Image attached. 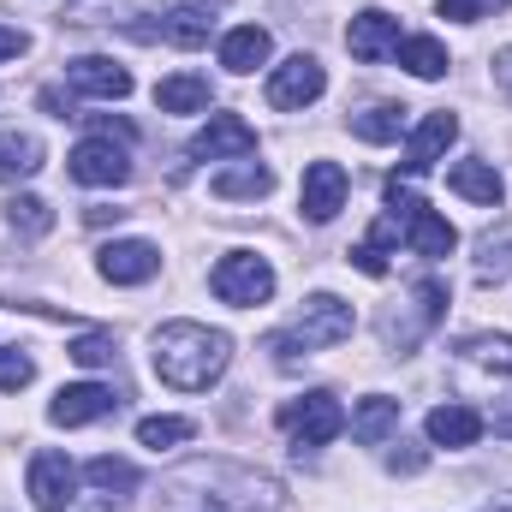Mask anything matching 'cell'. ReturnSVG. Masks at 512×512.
Listing matches in <instances>:
<instances>
[{"label": "cell", "instance_id": "obj_36", "mask_svg": "<svg viewBox=\"0 0 512 512\" xmlns=\"http://www.w3.org/2000/svg\"><path fill=\"white\" fill-rule=\"evenodd\" d=\"M441 18H453V24H477L483 12H477V0H441Z\"/></svg>", "mask_w": 512, "mask_h": 512}, {"label": "cell", "instance_id": "obj_40", "mask_svg": "<svg viewBox=\"0 0 512 512\" xmlns=\"http://www.w3.org/2000/svg\"><path fill=\"white\" fill-rule=\"evenodd\" d=\"M120 215H126V209H90L84 221H90V227H108V221H120Z\"/></svg>", "mask_w": 512, "mask_h": 512}, {"label": "cell", "instance_id": "obj_33", "mask_svg": "<svg viewBox=\"0 0 512 512\" xmlns=\"http://www.w3.org/2000/svg\"><path fill=\"white\" fill-rule=\"evenodd\" d=\"M90 483H96V489H137V471H131L126 459L102 453V459H90Z\"/></svg>", "mask_w": 512, "mask_h": 512}, {"label": "cell", "instance_id": "obj_17", "mask_svg": "<svg viewBox=\"0 0 512 512\" xmlns=\"http://www.w3.org/2000/svg\"><path fill=\"white\" fill-rule=\"evenodd\" d=\"M405 239H411V251L417 256H453V245H459V233H453L429 203L405 209Z\"/></svg>", "mask_w": 512, "mask_h": 512}, {"label": "cell", "instance_id": "obj_8", "mask_svg": "<svg viewBox=\"0 0 512 512\" xmlns=\"http://www.w3.org/2000/svg\"><path fill=\"white\" fill-rule=\"evenodd\" d=\"M30 501L42 512H60L78 501V471H72L66 453H36L30 459Z\"/></svg>", "mask_w": 512, "mask_h": 512}, {"label": "cell", "instance_id": "obj_11", "mask_svg": "<svg viewBox=\"0 0 512 512\" xmlns=\"http://www.w3.org/2000/svg\"><path fill=\"white\" fill-rule=\"evenodd\" d=\"M108 411H120V393H114V387H96V382L60 387V393H54V405H48V417H54L60 429L96 423V417H108Z\"/></svg>", "mask_w": 512, "mask_h": 512}, {"label": "cell", "instance_id": "obj_27", "mask_svg": "<svg viewBox=\"0 0 512 512\" xmlns=\"http://www.w3.org/2000/svg\"><path fill=\"white\" fill-rule=\"evenodd\" d=\"M459 358L465 364H483L495 376H512V340L507 334H471V340H459Z\"/></svg>", "mask_w": 512, "mask_h": 512}, {"label": "cell", "instance_id": "obj_9", "mask_svg": "<svg viewBox=\"0 0 512 512\" xmlns=\"http://www.w3.org/2000/svg\"><path fill=\"white\" fill-rule=\"evenodd\" d=\"M298 203H304V215H310L316 227L334 221L340 203H346V167H340V161H310V167H304V185H298Z\"/></svg>", "mask_w": 512, "mask_h": 512}, {"label": "cell", "instance_id": "obj_23", "mask_svg": "<svg viewBox=\"0 0 512 512\" xmlns=\"http://www.w3.org/2000/svg\"><path fill=\"white\" fill-rule=\"evenodd\" d=\"M30 173H42V143L24 131H0V185H18Z\"/></svg>", "mask_w": 512, "mask_h": 512}, {"label": "cell", "instance_id": "obj_39", "mask_svg": "<svg viewBox=\"0 0 512 512\" xmlns=\"http://www.w3.org/2000/svg\"><path fill=\"white\" fill-rule=\"evenodd\" d=\"M495 84L507 90V102H512V48H501V54H495Z\"/></svg>", "mask_w": 512, "mask_h": 512}, {"label": "cell", "instance_id": "obj_43", "mask_svg": "<svg viewBox=\"0 0 512 512\" xmlns=\"http://www.w3.org/2000/svg\"><path fill=\"white\" fill-rule=\"evenodd\" d=\"M501 512H512V501H507V507H501Z\"/></svg>", "mask_w": 512, "mask_h": 512}, {"label": "cell", "instance_id": "obj_4", "mask_svg": "<svg viewBox=\"0 0 512 512\" xmlns=\"http://www.w3.org/2000/svg\"><path fill=\"white\" fill-rule=\"evenodd\" d=\"M280 429L298 441V447H328L340 429H346V411L334 393H304V399H286L280 405Z\"/></svg>", "mask_w": 512, "mask_h": 512}, {"label": "cell", "instance_id": "obj_7", "mask_svg": "<svg viewBox=\"0 0 512 512\" xmlns=\"http://www.w3.org/2000/svg\"><path fill=\"white\" fill-rule=\"evenodd\" d=\"M96 268H102V280H114V286H143V280H155L161 251H155L149 239H114V245L96 251Z\"/></svg>", "mask_w": 512, "mask_h": 512}, {"label": "cell", "instance_id": "obj_30", "mask_svg": "<svg viewBox=\"0 0 512 512\" xmlns=\"http://www.w3.org/2000/svg\"><path fill=\"white\" fill-rule=\"evenodd\" d=\"M137 441H143L149 453H167V447L191 441V423H185V417H143V423H137Z\"/></svg>", "mask_w": 512, "mask_h": 512}, {"label": "cell", "instance_id": "obj_1", "mask_svg": "<svg viewBox=\"0 0 512 512\" xmlns=\"http://www.w3.org/2000/svg\"><path fill=\"white\" fill-rule=\"evenodd\" d=\"M227 358H233V340L221 328H203V322H161L155 328V376L179 393L215 387Z\"/></svg>", "mask_w": 512, "mask_h": 512}, {"label": "cell", "instance_id": "obj_41", "mask_svg": "<svg viewBox=\"0 0 512 512\" xmlns=\"http://www.w3.org/2000/svg\"><path fill=\"white\" fill-rule=\"evenodd\" d=\"M501 6H512V0H477V12L489 18V12H501Z\"/></svg>", "mask_w": 512, "mask_h": 512}, {"label": "cell", "instance_id": "obj_38", "mask_svg": "<svg viewBox=\"0 0 512 512\" xmlns=\"http://www.w3.org/2000/svg\"><path fill=\"white\" fill-rule=\"evenodd\" d=\"M96 126H102V137H120V143H137V126H131V120H114V114H102Z\"/></svg>", "mask_w": 512, "mask_h": 512}, {"label": "cell", "instance_id": "obj_24", "mask_svg": "<svg viewBox=\"0 0 512 512\" xmlns=\"http://www.w3.org/2000/svg\"><path fill=\"white\" fill-rule=\"evenodd\" d=\"M393 429H399V399H382V393H376V399H364V405L352 411V435H358L364 447H382Z\"/></svg>", "mask_w": 512, "mask_h": 512}, {"label": "cell", "instance_id": "obj_21", "mask_svg": "<svg viewBox=\"0 0 512 512\" xmlns=\"http://www.w3.org/2000/svg\"><path fill=\"white\" fill-rule=\"evenodd\" d=\"M483 435V417L471 405H435L429 411V441L435 447H471Z\"/></svg>", "mask_w": 512, "mask_h": 512}, {"label": "cell", "instance_id": "obj_2", "mask_svg": "<svg viewBox=\"0 0 512 512\" xmlns=\"http://www.w3.org/2000/svg\"><path fill=\"white\" fill-rule=\"evenodd\" d=\"M352 328H358L352 304H346V298H334V292H316V298L292 316V328L268 340V352L286 364V358H298V352H328V346L352 340Z\"/></svg>", "mask_w": 512, "mask_h": 512}, {"label": "cell", "instance_id": "obj_26", "mask_svg": "<svg viewBox=\"0 0 512 512\" xmlns=\"http://www.w3.org/2000/svg\"><path fill=\"white\" fill-rule=\"evenodd\" d=\"M393 54H399V66H405L411 78H441V72H447V48H441L435 36H411V42H399Z\"/></svg>", "mask_w": 512, "mask_h": 512}, {"label": "cell", "instance_id": "obj_19", "mask_svg": "<svg viewBox=\"0 0 512 512\" xmlns=\"http://www.w3.org/2000/svg\"><path fill=\"white\" fill-rule=\"evenodd\" d=\"M161 0H72L66 24H131V18H155Z\"/></svg>", "mask_w": 512, "mask_h": 512}, {"label": "cell", "instance_id": "obj_14", "mask_svg": "<svg viewBox=\"0 0 512 512\" xmlns=\"http://www.w3.org/2000/svg\"><path fill=\"white\" fill-rule=\"evenodd\" d=\"M346 48L358 54V60H382V54H393L399 48V18L393 12H358L352 18V30H346Z\"/></svg>", "mask_w": 512, "mask_h": 512}, {"label": "cell", "instance_id": "obj_15", "mask_svg": "<svg viewBox=\"0 0 512 512\" xmlns=\"http://www.w3.org/2000/svg\"><path fill=\"white\" fill-rule=\"evenodd\" d=\"M459 137V120L441 108V114H429L423 126L411 131V143H405V173H423V167H435L441 155H447V143Z\"/></svg>", "mask_w": 512, "mask_h": 512}, {"label": "cell", "instance_id": "obj_6", "mask_svg": "<svg viewBox=\"0 0 512 512\" xmlns=\"http://www.w3.org/2000/svg\"><path fill=\"white\" fill-rule=\"evenodd\" d=\"M405 304H411V310H405V322H382L387 346H399V352H411V346H417L441 316H447V286H441V280H417Z\"/></svg>", "mask_w": 512, "mask_h": 512}, {"label": "cell", "instance_id": "obj_12", "mask_svg": "<svg viewBox=\"0 0 512 512\" xmlns=\"http://www.w3.org/2000/svg\"><path fill=\"white\" fill-rule=\"evenodd\" d=\"M66 78H72V90H78V96H96V102H126V96H131V72L120 66V60H102V54L72 60V66H66Z\"/></svg>", "mask_w": 512, "mask_h": 512}, {"label": "cell", "instance_id": "obj_13", "mask_svg": "<svg viewBox=\"0 0 512 512\" xmlns=\"http://www.w3.org/2000/svg\"><path fill=\"white\" fill-rule=\"evenodd\" d=\"M256 149V126L239 114H215L209 126L191 137V155L197 161H227V155H251Z\"/></svg>", "mask_w": 512, "mask_h": 512}, {"label": "cell", "instance_id": "obj_20", "mask_svg": "<svg viewBox=\"0 0 512 512\" xmlns=\"http://www.w3.org/2000/svg\"><path fill=\"white\" fill-rule=\"evenodd\" d=\"M209 30H215V12H209V6H197V0H185V6H173V12L161 18V36H167L173 48H185V54H191V48H203V42H209Z\"/></svg>", "mask_w": 512, "mask_h": 512}, {"label": "cell", "instance_id": "obj_16", "mask_svg": "<svg viewBox=\"0 0 512 512\" xmlns=\"http://www.w3.org/2000/svg\"><path fill=\"white\" fill-rule=\"evenodd\" d=\"M209 102H215V90H209L203 72H173V78L155 84V108L161 114H203Z\"/></svg>", "mask_w": 512, "mask_h": 512}, {"label": "cell", "instance_id": "obj_35", "mask_svg": "<svg viewBox=\"0 0 512 512\" xmlns=\"http://www.w3.org/2000/svg\"><path fill=\"white\" fill-rule=\"evenodd\" d=\"M352 262H358L370 280H382V274H387V251H376V245H358V251H352Z\"/></svg>", "mask_w": 512, "mask_h": 512}, {"label": "cell", "instance_id": "obj_25", "mask_svg": "<svg viewBox=\"0 0 512 512\" xmlns=\"http://www.w3.org/2000/svg\"><path fill=\"white\" fill-rule=\"evenodd\" d=\"M209 191H215V197H268V191H274V173H268V167H256V161H245V167H227V173H215V179H209Z\"/></svg>", "mask_w": 512, "mask_h": 512}, {"label": "cell", "instance_id": "obj_10", "mask_svg": "<svg viewBox=\"0 0 512 512\" xmlns=\"http://www.w3.org/2000/svg\"><path fill=\"white\" fill-rule=\"evenodd\" d=\"M126 173H131V161L114 137H90V143L72 149V179L78 185H126Z\"/></svg>", "mask_w": 512, "mask_h": 512}, {"label": "cell", "instance_id": "obj_31", "mask_svg": "<svg viewBox=\"0 0 512 512\" xmlns=\"http://www.w3.org/2000/svg\"><path fill=\"white\" fill-rule=\"evenodd\" d=\"M507 274H512V233H489L477 245V280L489 286V280H507Z\"/></svg>", "mask_w": 512, "mask_h": 512}, {"label": "cell", "instance_id": "obj_5", "mask_svg": "<svg viewBox=\"0 0 512 512\" xmlns=\"http://www.w3.org/2000/svg\"><path fill=\"white\" fill-rule=\"evenodd\" d=\"M322 90H328V72H322V60H310V54L280 60V66H274V78H268V102H274V108H286V114L310 108Z\"/></svg>", "mask_w": 512, "mask_h": 512}, {"label": "cell", "instance_id": "obj_34", "mask_svg": "<svg viewBox=\"0 0 512 512\" xmlns=\"http://www.w3.org/2000/svg\"><path fill=\"white\" fill-rule=\"evenodd\" d=\"M30 376H36V364H30L18 346H12V352H0V393H18Z\"/></svg>", "mask_w": 512, "mask_h": 512}, {"label": "cell", "instance_id": "obj_32", "mask_svg": "<svg viewBox=\"0 0 512 512\" xmlns=\"http://www.w3.org/2000/svg\"><path fill=\"white\" fill-rule=\"evenodd\" d=\"M114 358H120L114 334H78V340H72V364H84V370H102V364H114Z\"/></svg>", "mask_w": 512, "mask_h": 512}, {"label": "cell", "instance_id": "obj_37", "mask_svg": "<svg viewBox=\"0 0 512 512\" xmlns=\"http://www.w3.org/2000/svg\"><path fill=\"white\" fill-rule=\"evenodd\" d=\"M24 48H30V36H24V30H12V24H0V60H18Z\"/></svg>", "mask_w": 512, "mask_h": 512}, {"label": "cell", "instance_id": "obj_29", "mask_svg": "<svg viewBox=\"0 0 512 512\" xmlns=\"http://www.w3.org/2000/svg\"><path fill=\"white\" fill-rule=\"evenodd\" d=\"M6 227L24 233V239H42V233L54 227V209H48L42 197H12V203H6Z\"/></svg>", "mask_w": 512, "mask_h": 512}, {"label": "cell", "instance_id": "obj_28", "mask_svg": "<svg viewBox=\"0 0 512 512\" xmlns=\"http://www.w3.org/2000/svg\"><path fill=\"white\" fill-rule=\"evenodd\" d=\"M399 131H405V108H393V102H376V108L352 114V137H364V143H393Z\"/></svg>", "mask_w": 512, "mask_h": 512}, {"label": "cell", "instance_id": "obj_18", "mask_svg": "<svg viewBox=\"0 0 512 512\" xmlns=\"http://www.w3.org/2000/svg\"><path fill=\"white\" fill-rule=\"evenodd\" d=\"M268 54H274V42H268V30L262 24H239V30H227V42H221V66L227 72H256V66H268Z\"/></svg>", "mask_w": 512, "mask_h": 512}, {"label": "cell", "instance_id": "obj_3", "mask_svg": "<svg viewBox=\"0 0 512 512\" xmlns=\"http://www.w3.org/2000/svg\"><path fill=\"white\" fill-rule=\"evenodd\" d=\"M209 286H215V298L221 304H239V310H251V304H268V292H274V268L251 251H233L215 262V274H209Z\"/></svg>", "mask_w": 512, "mask_h": 512}, {"label": "cell", "instance_id": "obj_42", "mask_svg": "<svg viewBox=\"0 0 512 512\" xmlns=\"http://www.w3.org/2000/svg\"><path fill=\"white\" fill-rule=\"evenodd\" d=\"M495 435H512V411H501V417H495Z\"/></svg>", "mask_w": 512, "mask_h": 512}, {"label": "cell", "instance_id": "obj_22", "mask_svg": "<svg viewBox=\"0 0 512 512\" xmlns=\"http://www.w3.org/2000/svg\"><path fill=\"white\" fill-rule=\"evenodd\" d=\"M447 185L459 191V197H471V203H483V209H495L501 203V173L489 167V161H453V173H447Z\"/></svg>", "mask_w": 512, "mask_h": 512}]
</instances>
